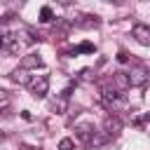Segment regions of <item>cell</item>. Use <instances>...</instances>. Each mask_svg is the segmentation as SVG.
Wrapping results in <instances>:
<instances>
[{
    "label": "cell",
    "instance_id": "cell-1",
    "mask_svg": "<svg viewBox=\"0 0 150 150\" xmlns=\"http://www.w3.org/2000/svg\"><path fill=\"white\" fill-rule=\"evenodd\" d=\"M28 87H30V94H33L35 98H45L47 91H49V77H47V75H38V77L30 80Z\"/></svg>",
    "mask_w": 150,
    "mask_h": 150
},
{
    "label": "cell",
    "instance_id": "cell-2",
    "mask_svg": "<svg viewBox=\"0 0 150 150\" xmlns=\"http://www.w3.org/2000/svg\"><path fill=\"white\" fill-rule=\"evenodd\" d=\"M131 35H134V40H136L138 45L150 47V26H145V23H136V26L131 28Z\"/></svg>",
    "mask_w": 150,
    "mask_h": 150
},
{
    "label": "cell",
    "instance_id": "cell-3",
    "mask_svg": "<svg viewBox=\"0 0 150 150\" xmlns=\"http://www.w3.org/2000/svg\"><path fill=\"white\" fill-rule=\"evenodd\" d=\"M148 80H150V75H148L145 68H141V66L131 68V73H129V82H131V87H145Z\"/></svg>",
    "mask_w": 150,
    "mask_h": 150
},
{
    "label": "cell",
    "instance_id": "cell-4",
    "mask_svg": "<svg viewBox=\"0 0 150 150\" xmlns=\"http://www.w3.org/2000/svg\"><path fill=\"white\" fill-rule=\"evenodd\" d=\"M129 87H131V82H129V73H124V70L112 73V89H115L117 94H124Z\"/></svg>",
    "mask_w": 150,
    "mask_h": 150
},
{
    "label": "cell",
    "instance_id": "cell-5",
    "mask_svg": "<svg viewBox=\"0 0 150 150\" xmlns=\"http://www.w3.org/2000/svg\"><path fill=\"white\" fill-rule=\"evenodd\" d=\"M94 134H96V129H94V124H89V122H82V124L75 127V136H77V141H82V143H87V145L91 143Z\"/></svg>",
    "mask_w": 150,
    "mask_h": 150
},
{
    "label": "cell",
    "instance_id": "cell-6",
    "mask_svg": "<svg viewBox=\"0 0 150 150\" xmlns=\"http://www.w3.org/2000/svg\"><path fill=\"white\" fill-rule=\"evenodd\" d=\"M42 66H45V61H42V56L35 54V52H30V54H26V56L21 59V68H23V70H35V68H42Z\"/></svg>",
    "mask_w": 150,
    "mask_h": 150
},
{
    "label": "cell",
    "instance_id": "cell-7",
    "mask_svg": "<svg viewBox=\"0 0 150 150\" xmlns=\"http://www.w3.org/2000/svg\"><path fill=\"white\" fill-rule=\"evenodd\" d=\"M103 129H105V134L112 138V136H120V131H122V120L120 117H112V115H108L105 117V122H103Z\"/></svg>",
    "mask_w": 150,
    "mask_h": 150
},
{
    "label": "cell",
    "instance_id": "cell-8",
    "mask_svg": "<svg viewBox=\"0 0 150 150\" xmlns=\"http://www.w3.org/2000/svg\"><path fill=\"white\" fill-rule=\"evenodd\" d=\"M77 26H80V28H98V26H101V16H96V14H84V16L77 21Z\"/></svg>",
    "mask_w": 150,
    "mask_h": 150
},
{
    "label": "cell",
    "instance_id": "cell-9",
    "mask_svg": "<svg viewBox=\"0 0 150 150\" xmlns=\"http://www.w3.org/2000/svg\"><path fill=\"white\" fill-rule=\"evenodd\" d=\"M94 52H96V45L89 42V40H87V42H80V45L73 49V54H94Z\"/></svg>",
    "mask_w": 150,
    "mask_h": 150
},
{
    "label": "cell",
    "instance_id": "cell-10",
    "mask_svg": "<svg viewBox=\"0 0 150 150\" xmlns=\"http://www.w3.org/2000/svg\"><path fill=\"white\" fill-rule=\"evenodd\" d=\"M9 77H12V82H16V84H30V80H28V75H26L23 68H16Z\"/></svg>",
    "mask_w": 150,
    "mask_h": 150
},
{
    "label": "cell",
    "instance_id": "cell-11",
    "mask_svg": "<svg viewBox=\"0 0 150 150\" xmlns=\"http://www.w3.org/2000/svg\"><path fill=\"white\" fill-rule=\"evenodd\" d=\"M108 138H110V136H108L105 131H96L89 145H91V148H101V145H105V143H108Z\"/></svg>",
    "mask_w": 150,
    "mask_h": 150
},
{
    "label": "cell",
    "instance_id": "cell-12",
    "mask_svg": "<svg viewBox=\"0 0 150 150\" xmlns=\"http://www.w3.org/2000/svg\"><path fill=\"white\" fill-rule=\"evenodd\" d=\"M52 19H54V12H52L49 5H45V7L40 9V21H42V23H49Z\"/></svg>",
    "mask_w": 150,
    "mask_h": 150
},
{
    "label": "cell",
    "instance_id": "cell-13",
    "mask_svg": "<svg viewBox=\"0 0 150 150\" xmlns=\"http://www.w3.org/2000/svg\"><path fill=\"white\" fill-rule=\"evenodd\" d=\"M59 150H75V141L73 138H61L59 141Z\"/></svg>",
    "mask_w": 150,
    "mask_h": 150
},
{
    "label": "cell",
    "instance_id": "cell-14",
    "mask_svg": "<svg viewBox=\"0 0 150 150\" xmlns=\"http://www.w3.org/2000/svg\"><path fill=\"white\" fill-rule=\"evenodd\" d=\"M0 108H2V112H7V108H9V94L7 91H0Z\"/></svg>",
    "mask_w": 150,
    "mask_h": 150
},
{
    "label": "cell",
    "instance_id": "cell-15",
    "mask_svg": "<svg viewBox=\"0 0 150 150\" xmlns=\"http://www.w3.org/2000/svg\"><path fill=\"white\" fill-rule=\"evenodd\" d=\"M66 101H68V98H63V96H61L59 101H54V103H52V108H54L56 112H63V110H66Z\"/></svg>",
    "mask_w": 150,
    "mask_h": 150
},
{
    "label": "cell",
    "instance_id": "cell-16",
    "mask_svg": "<svg viewBox=\"0 0 150 150\" xmlns=\"http://www.w3.org/2000/svg\"><path fill=\"white\" fill-rule=\"evenodd\" d=\"M117 61H120V63H127V61H129V54H127L124 49H120V52H117Z\"/></svg>",
    "mask_w": 150,
    "mask_h": 150
},
{
    "label": "cell",
    "instance_id": "cell-17",
    "mask_svg": "<svg viewBox=\"0 0 150 150\" xmlns=\"http://www.w3.org/2000/svg\"><path fill=\"white\" fill-rule=\"evenodd\" d=\"M80 77H82V80H91V70H89V68H84V70L80 73Z\"/></svg>",
    "mask_w": 150,
    "mask_h": 150
},
{
    "label": "cell",
    "instance_id": "cell-18",
    "mask_svg": "<svg viewBox=\"0 0 150 150\" xmlns=\"http://www.w3.org/2000/svg\"><path fill=\"white\" fill-rule=\"evenodd\" d=\"M21 117H23V120H33V115H30L28 110H23V112H21Z\"/></svg>",
    "mask_w": 150,
    "mask_h": 150
},
{
    "label": "cell",
    "instance_id": "cell-19",
    "mask_svg": "<svg viewBox=\"0 0 150 150\" xmlns=\"http://www.w3.org/2000/svg\"><path fill=\"white\" fill-rule=\"evenodd\" d=\"M19 150H38V148H33V145H21Z\"/></svg>",
    "mask_w": 150,
    "mask_h": 150
}]
</instances>
